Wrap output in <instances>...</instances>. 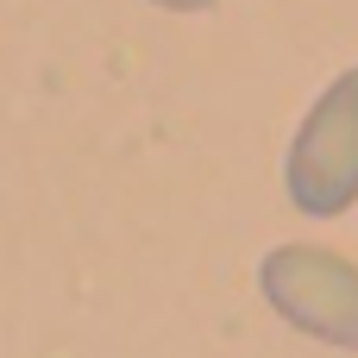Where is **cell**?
I'll return each instance as SVG.
<instances>
[{
    "instance_id": "cell-1",
    "label": "cell",
    "mask_w": 358,
    "mask_h": 358,
    "mask_svg": "<svg viewBox=\"0 0 358 358\" xmlns=\"http://www.w3.org/2000/svg\"><path fill=\"white\" fill-rule=\"evenodd\" d=\"M283 189L302 214L334 220L358 201V63L340 69L289 138Z\"/></svg>"
},
{
    "instance_id": "cell-3",
    "label": "cell",
    "mask_w": 358,
    "mask_h": 358,
    "mask_svg": "<svg viewBox=\"0 0 358 358\" xmlns=\"http://www.w3.org/2000/svg\"><path fill=\"white\" fill-rule=\"evenodd\" d=\"M157 6H170V13H208L214 0H157Z\"/></svg>"
},
{
    "instance_id": "cell-2",
    "label": "cell",
    "mask_w": 358,
    "mask_h": 358,
    "mask_svg": "<svg viewBox=\"0 0 358 358\" xmlns=\"http://www.w3.org/2000/svg\"><path fill=\"white\" fill-rule=\"evenodd\" d=\"M264 302L308 340L358 352V264L321 245H277L258 264Z\"/></svg>"
}]
</instances>
